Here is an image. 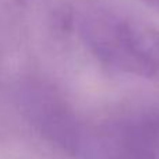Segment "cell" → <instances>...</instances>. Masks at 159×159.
<instances>
[{
    "instance_id": "6da1fadb",
    "label": "cell",
    "mask_w": 159,
    "mask_h": 159,
    "mask_svg": "<svg viewBox=\"0 0 159 159\" xmlns=\"http://www.w3.org/2000/svg\"><path fill=\"white\" fill-rule=\"evenodd\" d=\"M82 42L103 66L143 78H159V30L112 11L92 10L77 21Z\"/></svg>"
},
{
    "instance_id": "7a4b0ae2",
    "label": "cell",
    "mask_w": 159,
    "mask_h": 159,
    "mask_svg": "<svg viewBox=\"0 0 159 159\" xmlns=\"http://www.w3.org/2000/svg\"><path fill=\"white\" fill-rule=\"evenodd\" d=\"M78 159H159V112L129 110L88 123Z\"/></svg>"
},
{
    "instance_id": "3957f363",
    "label": "cell",
    "mask_w": 159,
    "mask_h": 159,
    "mask_svg": "<svg viewBox=\"0 0 159 159\" xmlns=\"http://www.w3.org/2000/svg\"><path fill=\"white\" fill-rule=\"evenodd\" d=\"M18 103L32 127L56 148L78 159L88 123L77 115L64 96L42 80H28L20 85Z\"/></svg>"
},
{
    "instance_id": "277c9868",
    "label": "cell",
    "mask_w": 159,
    "mask_h": 159,
    "mask_svg": "<svg viewBox=\"0 0 159 159\" xmlns=\"http://www.w3.org/2000/svg\"><path fill=\"white\" fill-rule=\"evenodd\" d=\"M148 2L152 3L154 6H158V7H159V0H148Z\"/></svg>"
}]
</instances>
